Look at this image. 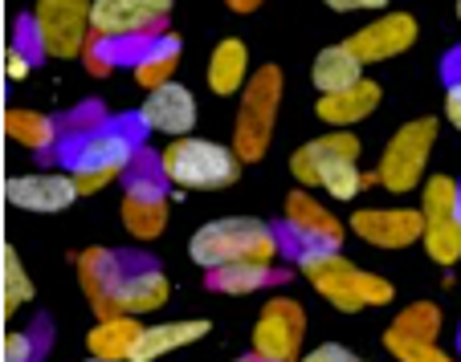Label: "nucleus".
Here are the masks:
<instances>
[{
    "label": "nucleus",
    "mask_w": 461,
    "mask_h": 362,
    "mask_svg": "<svg viewBox=\"0 0 461 362\" xmlns=\"http://www.w3.org/2000/svg\"><path fill=\"white\" fill-rule=\"evenodd\" d=\"M5 135L29 151H53L61 143L58 122L37 114V110H9L5 114Z\"/></svg>",
    "instance_id": "obj_26"
},
{
    "label": "nucleus",
    "mask_w": 461,
    "mask_h": 362,
    "mask_svg": "<svg viewBox=\"0 0 461 362\" xmlns=\"http://www.w3.org/2000/svg\"><path fill=\"white\" fill-rule=\"evenodd\" d=\"M148 122L143 114H122V119H111L106 127L90 130V135H74L58 143V159L61 167L74 175L82 196L106 188L111 180H119L131 167L135 151H143V135H148Z\"/></svg>",
    "instance_id": "obj_1"
},
{
    "label": "nucleus",
    "mask_w": 461,
    "mask_h": 362,
    "mask_svg": "<svg viewBox=\"0 0 461 362\" xmlns=\"http://www.w3.org/2000/svg\"><path fill=\"white\" fill-rule=\"evenodd\" d=\"M143 326L131 313H119V318H103L95 330L86 334L90 346V358H103V362H131V350L140 342Z\"/></svg>",
    "instance_id": "obj_21"
},
{
    "label": "nucleus",
    "mask_w": 461,
    "mask_h": 362,
    "mask_svg": "<svg viewBox=\"0 0 461 362\" xmlns=\"http://www.w3.org/2000/svg\"><path fill=\"white\" fill-rule=\"evenodd\" d=\"M90 362H103V358H90Z\"/></svg>",
    "instance_id": "obj_45"
},
{
    "label": "nucleus",
    "mask_w": 461,
    "mask_h": 362,
    "mask_svg": "<svg viewBox=\"0 0 461 362\" xmlns=\"http://www.w3.org/2000/svg\"><path fill=\"white\" fill-rule=\"evenodd\" d=\"M298 269H303L306 281H311L335 310H343V313L367 310V273L351 265L339 249L303 252V257H298Z\"/></svg>",
    "instance_id": "obj_5"
},
{
    "label": "nucleus",
    "mask_w": 461,
    "mask_h": 362,
    "mask_svg": "<svg viewBox=\"0 0 461 362\" xmlns=\"http://www.w3.org/2000/svg\"><path fill=\"white\" fill-rule=\"evenodd\" d=\"M375 106H380V86H375L372 78H364V82H356V86L339 90V94H319L314 114H319L322 122H331L335 130H343V127L364 122Z\"/></svg>",
    "instance_id": "obj_19"
},
{
    "label": "nucleus",
    "mask_w": 461,
    "mask_h": 362,
    "mask_svg": "<svg viewBox=\"0 0 461 362\" xmlns=\"http://www.w3.org/2000/svg\"><path fill=\"white\" fill-rule=\"evenodd\" d=\"M441 78H445V114H449V122L461 130V45L445 53Z\"/></svg>",
    "instance_id": "obj_34"
},
{
    "label": "nucleus",
    "mask_w": 461,
    "mask_h": 362,
    "mask_svg": "<svg viewBox=\"0 0 461 362\" xmlns=\"http://www.w3.org/2000/svg\"><path fill=\"white\" fill-rule=\"evenodd\" d=\"M167 225V199L164 196H148V191H127L122 196V228L140 241L159 236Z\"/></svg>",
    "instance_id": "obj_25"
},
{
    "label": "nucleus",
    "mask_w": 461,
    "mask_h": 362,
    "mask_svg": "<svg viewBox=\"0 0 461 362\" xmlns=\"http://www.w3.org/2000/svg\"><path fill=\"white\" fill-rule=\"evenodd\" d=\"M278 102H282V69L278 66H261L241 94V114L233 127V151L241 163H258L270 147L274 135V119H278Z\"/></svg>",
    "instance_id": "obj_4"
},
{
    "label": "nucleus",
    "mask_w": 461,
    "mask_h": 362,
    "mask_svg": "<svg viewBox=\"0 0 461 362\" xmlns=\"http://www.w3.org/2000/svg\"><path fill=\"white\" fill-rule=\"evenodd\" d=\"M13 49H21L29 61H41L45 41H41V29H37V17H17V29H13Z\"/></svg>",
    "instance_id": "obj_36"
},
{
    "label": "nucleus",
    "mask_w": 461,
    "mask_h": 362,
    "mask_svg": "<svg viewBox=\"0 0 461 362\" xmlns=\"http://www.w3.org/2000/svg\"><path fill=\"white\" fill-rule=\"evenodd\" d=\"M457 21H461V0H457Z\"/></svg>",
    "instance_id": "obj_42"
},
{
    "label": "nucleus",
    "mask_w": 461,
    "mask_h": 362,
    "mask_svg": "<svg viewBox=\"0 0 461 362\" xmlns=\"http://www.w3.org/2000/svg\"><path fill=\"white\" fill-rule=\"evenodd\" d=\"M282 252L278 228L261 225V220H245V216H229V220H212L188 241V257L201 269H221L237 265V260H266Z\"/></svg>",
    "instance_id": "obj_2"
},
{
    "label": "nucleus",
    "mask_w": 461,
    "mask_h": 362,
    "mask_svg": "<svg viewBox=\"0 0 461 362\" xmlns=\"http://www.w3.org/2000/svg\"><path fill=\"white\" fill-rule=\"evenodd\" d=\"M90 9L95 0H37V29L50 57H78L90 41Z\"/></svg>",
    "instance_id": "obj_9"
},
{
    "label": "nucleus",
    "mask_w": 461,
    "mask_h": 362,
    "mask_svg": "<svg viewBox=\"0 0 461 362\" xmlns=\"http://www.w3.org/2000/svg\"><path fill=\"white\" fill-rule=\"evenodd\" d=\"M437 143V119H412L409 127H401L392 135V143L384 147L380 167H375V180L388 191H409L420 183L429 163V151Z\"/></svg>",
    "instance_id": "obj_6"
},
{
    "label": "nucleus",
    "mask_w": 461,
    "mask_h": 362,
    "mask_svg": "<svg viewBox=\"0 0 461 362\" xmlns=\"http://www.w3.org/2000/svg\"><path fill=\"white\" fill-rule=\"evenodd\" d=\"M311 82L319 86V94H339V90L364 82V61L348 49V45H331L322 49L311 66Z\"/></svg>",
    "instance_id": "obj_23"
},
{
    "label": "nucleus",
    "mask_w": 461,
    "mask_h": 362,
    "mask_svg": "<svg viewBox=\"0 0 461 362\" xmlns=\"http://www.w3.org/2000/svg\"><path fill=\"white\" fill-rule=\"evenodd\" d=\"M119 252L111 249H86L78 257V277L82 294L90 297L98 318H119Z\"/></svg>",
    "instance_id": "obj_16"
},
{
    "label": "nucleus",
    "mask_w": 461,
    "mask_h": 362,
    "mask_svg": "<svg viewBox=\"0 0 461 362\" xmlns=\"http://www.w3.org/2000/svg\"><path fill=\"white\" fill-rule=\"evenodd\" d=\"M78 183L74 175H53V172H37V175H13L5 183V199L13 207H25V212H61L78 199Z\"/></svg>",
    "instance_id": "obj_15"
},
{
    "label": "nucleus",
    "mask_w": 461,
    "mask_h": 362,
    "mask_svg": "<svg viewBox=\"0 0 461 362\" xmlns=\"http://www.w3.org/2000/svg\"><path fill=\"white\" fill-rule=\"evenodd\" d=\"M286 277V269H274L266 260H237V265L204 269V285L212 294H258L266 285H282Z\"/></svg>",
    "instance_id": "obj_20"
},
{
    "label": "nucleus",
    "mask_w": 461,
    "mask_h": 362,
    "mask_svg": "<svg viewBox=\"0 0 461 362\" xmlns=\"http://www.w3.org/2000/svg\"><path fill=\"white\" fill-rule=\"evenodd\" d=\"M457 199H461V183H457Z\"/></svg>",
    "instance_id": "obj_44"
},
{
    "label": "nucleus",
    "mask_w": 461,
    "mask_h": 362,
    "mask_svg": "<svg viewBox=\"0 0 461 362\" xmlns=\"http://www.w3.org/2000/svg\"><path fill=\"white\" fill-rule=\"evenodd\" d=\"M306 334V310L290 297H274L253 326V354L261 362H298Z\"/></svg>",
    "instance_id": "obj_10"
},
{
    "label": "nucleus",
    "mask_w": 461,
    "mask_h": 362,
    "mask_svg": "<svg viewBox=\"0 0 461 362\" xmlns=\"http://www.w3.org/2000/svg\"><path fill=\"white\" fill-rule=\"evenodd\" d=\"M204 334H209V322H159V326H148L140 334V342L131 350V362H156L159 354H172Z\"/></svg>",
    "instance_id": "obj_22"
},
{
    "label": "nucleus",
    "mask_w": 461,
    "mask_h": 362,
    "mask_svg": "<svg viewBox=\"0 0 461 362\" xmlns=\"http://www.w3.org/2000/svg\"><path fill=\"white\" fill-rule=\"evenodd\" d=\"M5 69H9V78H25L29 69H33V61H29L21 49H13V45H9V53H5Z\"/></svg>",
    "instance_id": "obj_39"
},
{
    "label": "nucleus",
    "mask_w": 461,
    "mask_h": 362,
    "mask_svg": "<svg viewBox=\"0 0 461 362\" xmlns=\"http://www.w3.org/2000/svg\"><path fill=\"white\" fill-rule=\"evenodd\" d=\"M245 69H249V49H245V41L225 37V41L212 49V57H209L212 94L229 98V94H237V90H245Z\"/></svg>",
    "instance_id": "obj_24"
},
{
    "label": "nucleus",
    "mask_w": 461,
    "mask_h": 362,
    "mask_svg": "<svg viewBox=\"0 0 461 362\" xmlns=\"http://www.w3.org/2000/svg\"><path fill=\"white\" fill-rule=\"evenodd\" d=\"M278 241L290 244L286 252H294V257L314 252V249H339L343 225L319 204V199L306 196V191H290L286 196V220L278 225Z\"/></svg>",
    "instance_id": "obj_8"
},
{
    "label": "nucleus",
    "mask_w": 461,
    "mask_h": 362,
    "mask_svg": "<svg viewBox=\"0 0 461 362\" xmlns=\"http://www.w3.org/2000/svg\"><path fill=\"white\" fill-rule=\"evenodd\" d=\"M122 183H127V191H148V196H164L167 188V172H164V159L156 155V151H135V159H131V167L122 172Z\"/></svg>",
    "instance_id": "obj_28"
},
{
    "label": "nucleus",
    "mask_w": 461,
    "mask_h": 362,
    "mask_svg": "<svg viewBox=\"0 0 461 362\" xmlns=\"http://www.w3.org/2000/svg\"><path fill=\"white\" fill-rule=\"evenodd\" d=\"M322 4L335 13H359V9H384L388 0H322Z\"/></svg>",
    "instance_id": "obj_38"
},
{
    "label": "nucleus",
    "mask_w": 461,
    "mask_h": 362,
    "mask_svg": "<svg viewBox=\"0 0 461 362\" xmlns=\"http://www.w3.org/2000/svg\"><path fill=\"white\" fill-rule=\"evenodd\" d=\"M33 297V281H29L25 265H21L17 249L5 244V313H17L21 305Z\"/></svg>",
    "instance_id": "obj_31"
},
{
    "label": "nucleus",
    "mask_w": 461,
    "mask_h": 362,
    "mask_svg": "<svg viewBox=\"0 0 461 362\" xmlns=\"http://www.w3.org/2000/svg\"><path fill=\"white\" fill-rule=\"evenodd\" d=\"M457 350H461V330H457Z\"/></svg>",
    "instance_id": "obj_43"
},
{
    "label": "nucleus",
    "mask_w": 461,
    "mask_h": 362,
    "mask_svg": "<svg viewBox=\"0 0 461 362\" xmlns=\"http://www.w3.org/2000/svg\"><path fill=\"white\" fill-rule=\"evenodd\" d=\"M425 249L437 265H453L461 260V199L457 180L449 175H433L425 180Z\"/></svg>",
    "instance_id": "obj_7"
},
{
    "label": "nucleus",
    "mask_w": 461,
    "mask_h": 362,
    "mask_svg": "<svg viewBox=\"0 0 461 362\" xmlns=\"http://www.w3.org/2000/svg\"><path fill=\"white\" fill-rule=\"evenodd\" d=\"M412 41H417V21H412L409 13H388V17L372 21L367 29L351 33L343 45H348L364 66H372V61H388V57H396V53L412 49Z\"/></svg>",
    "instance_id": "obj_14"
},
{
    "label": "nucleus",
    "mask_w": 461,
    "mask_h": 362,
    "mask_svg": "<svg viewBox=\"0 0 461 362\" xmlns=\"http://www.w3.org/2000/svg\"><path fill=\"white\" fill-rule=\"evenodd\" d=\"M143 122L159 135H172V138H184L192 127H196V98L188 94L184 86L167 82V86H156L143 102Z\"/></svg>",
    "instance_id": "obj_18"
},
{
    "label": "nucleus",
    "mask_w": 461,
    "mask_h": 362,
    "mask_svg": "<svg viewBox=\"0 0 461 362\" xmlns=\"http://www.w3.org/2000/svg\"><path fill=\"white\" fill-rule=\"evenodd\" d=\"M159 159H164L167 183L184 191H217L237 183V175H241L237 151L221 147L212 138H172V147L159 151Z\"/></svg>",
    "instance_id": "obj_3"
},
{
    "label": "nucleus",
    "mask_w": 461,
    "mask_h": 362,
    "mask_svg": "<svg viewBox=\"0 0 461 362\" xmlns=\"http://www.w3.org/2000/svg\"><path fill=\"white\" fill-rule=\"evenodd\" d=\"M225 4H229L233 13H253V9L261 4V0H225Z\"/></svg>",
    "instance_id": "obj_40"
},
{
    "label": "nucleus",
    "mask_w": 461,
    "mask_h": 362,
    "mask_svg": "<svg viewBox=\"0 0 461 362\" xmlns=\"http://www.w3.org/2000/svg\"><path fill=\"white\" fill-rule=\"evenodd\" d=\"M343 159H359V138L351 130H331V135L311 138L306 147H298L290 155V172L298 183H319L322 172L331 163H343Z\"/></svg>",
    "instance_id": "obj_17"
},
{
    "label": "nucleus",
    "mask_w": 461,
    "mask_h": 362,
    "mask_svg": "<svg viewBox=\"0 0 461 362\" xmlns=\"http://www.w3.org/2000/svg\"><path fill=\"white\" fill-rule=\"evenodd\" d=\"M172 0H95L90 33L127 37V33H164Z\"/></svg>",
    "instance_id": "obj_11"
},
{
    "label": "nucleus",
    "mask_w": 461,
    "mask_h": 362,
    "mask_svg": "<svg viewBox=\"0 0 461 362\" xmlns=\"http://www.w3.org/2000/svg\"><path fill=\"white\" fill-rule=\"evenodd\" d=\"M119 310L148 313L167 302V277L148 252H119Z\"/></svg>",
    "instance_id": "obj_13"
},
{
    "label": "nucleus",
    "mask_w": 461,
    "mask_h": 362,
    "mask_svg": "<svg viewBox=\"0 0 461 362\" xmlns=\"http://www.w3.org/2000/svg\"><path fill=\"white\" fill-rule=\"evenodd\" d=\"M351 233L375 249H404L425 241V212L412 207H364L351 216Z\"/></svg>",
    "instance_id": "obj_12"
},
{
    "label": "nucleus",
    "mask_w": 461,
    "mask_h": 362,
    "mask_svg": "<svg viewBox=\"0 0 461 362\" xmlns=\"http://www.w3.org/2000/svg\"><path fill=\"white\" fill-rule=\"evenodd\" d=\"M303 362H359L356 354L348 350V346H335V342H327V346H319V350H311Z\"/></svg>",
    "instance_id": "obj_37"
},
{
    "label": "nucleus",
    "mask_w": 461,
    "mask_h": 362,
    "mask_svg": "<svg viewBox=\"0 0 461 362\" xmlns=\"http://www.w3.org/2000/svg\"><path fill=\"white\" fill-rule=\"evenodd\" d=\"M384 346L401 362H453L437 342H417V338H404V334H396V330L384 334Z\"/></svg>",
    "instance_id": "obj_33"
},
{
    "label": "nucleus",
    "mask_w": 461,
    "mask_h": 362,
    "mask_svg": "<svg viewBox=\"0 0 461 362\" xmlns=\"http://www.w3.org/2000/svg\"><path fill=\"white\" fill-rule=\"evenodd\" d=\"M364 183H367V175H359L356 159H343V163H331L327 172H322L319 188H327L335 199H356Z\"/></svg>",
    "instance_id": "obj_32"
},
{
    "label": "nucleus",
    "mask_w": 461,
    "mask_h": 362,
    "mask_svg": "<svg viewBox=\"0 0 461 362\" xmlns=\"http://www.w3.org/2000/svg\"><path fill=\"white\" fill-rule=\"evenodd\" d=\"M233 362H261V358H258V354H253V358H233Z\"/></svg>",
    "instance_id": "obj_41"
},
{
    "label": "nucleus",
    "mask_w": 461,
    "mask_h": 362,
    "mask_svg": "<svg viewBox=\"0 0 461 362\" xmlns=\"http://www.w3.org/2000/svg\"><path fill=\"white\" fill-rule=\"evenodd\" d=\"M53 326L50 318H37L33 330H25V334H9L5 338V362H37L45 358V342H50Z\"/></svg>",
    "instance_id": "obj_30"
},
{
    "label": "nucleus",
    "mask_w": 461,
    "mask_h": 362,
    "mask_svg": "<svg viewBox=\"0 0 461 362\" xmlns=\"http://www.w3.org/2000/svg\"><path fill=\"white\" fill-rule=\"evenodd\" d=\"M176 66H180V37L164 33L156 37V45L148 49V57L135 66V78H140V86L156 90V86H167L176 74Z\"/></svg>",
    "instance_id": "obj_27"
},
{
    "label": "nucleus",
    "mask_w": 461,
    "mask_h": 362,
    "mask_svg": "<svg viewBox=\"0 0 461 362\" xmlns=\"http://www.w3.org/2000/svg\"><path fill=\"white\" fill-rule=\"evenodd\" d=\"M106 110H103V102H82V106H74L66 119L58 122V130H61V138H74V135H90V130H98V127H106Z\"/></svg>",
    "instance_id": "obj_35"
},
{
    "label": "nucleus",
    "mask_w": 461,
    "mask_h": 362,
    "mask_svg": "<svg viewBox=\"0 0 461 362\" xmlns=\"http://www.w3.org/2000/svg\"><path fill=\"white\" fill-rule=\"evenodd\" d=\"M388 330H396L404 338H417V342H437V334H441V310L433 302H412Z\"/></svg>",
    "instance_id": "obj_29"
}]
</instances>
